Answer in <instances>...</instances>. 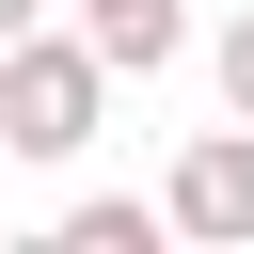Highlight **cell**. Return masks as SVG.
<instances>
[{
  "label": "cell",
  "mask_w": 254,
  "mask_h": 254,
  "mask_svg": "<svg viewBox=\"0 0 254 254\" xmlns=\"http://www.w3.org/2000/svg\"><path fill=\"white\" fill-rule=\"evenodd\" d=\"M95 127H111V48H95L79 16H64V32H16V48H0V143L64 175Z\"/></svg>",
  "instance_id": "obj_1"
},
{
  "label": "cell",
  "mask_w": 254,
  "mask_h": 254,
  "mask_svg": "<svg viewBox=\"0 0 254 254\" xmlns=\"http://www.w3.org/2000/svg\"><path fill=\"white\" fill-rule=\"evenodd\" d=\"M159 222H175L190 254H254V127H238V111L175 143V175H159Z\"/></svg>",
  "instance_id": "obj_2"
},
{
  "label": "cell",
  "mask_w": 254,
  "mask_h": 254,
  "mask_svg": "<svg viewBox=\"0 0 254 254\" xmlns=\"http://www.w3.org/2000/svg\"><path fill=\"white\" fill-rule=\"evenodd\" d=\"M95 48H111V79H159V64H190L206 32H190V0H64Z\"/></svg>",
  "instance_id": "obj_3"
},
{
  "label": "cell",
  "mask_w": 254,
  "mask_h": 254,
  "mask_svg": "<svg viewBox=\"0 0 254 254\" xmlns=\"http://www.w3.org/2000/svg\"><path fill=\"white\" fill-rule=\"evenodd\" d=\"M48 238H64V254H159L175 222H159V190H79V206H64Z\"/></svg>",
  "instance_id": "obj_4"
},
{
  "label": "cell",
  "mask_w": 254,
  "mask_h": 254,
  "mask_svg": "<svg viewBox=\"0 0 254 254\" xmlns=\"http://www.w3.org/2000/svg\"><path fill=\"white\" fill-rule=\"evenodd\" d=\"M206 79H222V111H238V127H254V0H238V16H222V32H206Z\"/></svg>",
  "instance_id": "obj_5"
},
{
  "label": "cell",
  "mask_w": 254,
  "mask_h": 254,
  "mask_svg": "<svg viewBox=\"0 0 254 254\" xmlns=\"http://www.w3.org/2000/svg\"><path fill=\"white\" fill-rule=\"evenodd\" d=\"M16 32H48V0H0V48H16Z\"/></svg>",
  "instance_id": "obj_6"
},
{
  "label": "cell",
  "mask_w": 254,
  "mask_h": 254,
  "mask_svg": "<svg viewBox=\"0 0 254 254\" xmlns=\"http://www.w3.org/2000/svg\"><path fill=\"white\" fill-rule=\"evenodd\" d=\"M0 159H16V143H0Z\"/></svg>",
  "instance_id": "obj_7"
}]
</instances>
